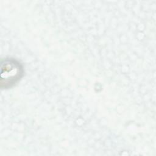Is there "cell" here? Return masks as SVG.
Wrapping results in <instances>:
<instances>
[{"label":"cell","mask_w":156,"mask_h":156,"mask_svg":"<svg viewBox=\"0 0 156 156\" xmlns=\"http://www.w3.org/2000/svg\"><path fill=\"white\" fill-rule=\"evenodd\" d=\"M23 68L20 62L13 58H7L1 63V86L9 88L15 84L22 77Z\"/></svg>","instance_id":"obj_1"}]
</instances>
